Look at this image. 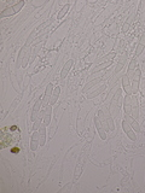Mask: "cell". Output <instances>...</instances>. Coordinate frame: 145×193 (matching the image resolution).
<instances>
[{
	"label": "cell",
	"mask_w": 145,
	"mask_h": 193,
	"mask_svg": "<svg viewBox=\"0 0 145 193\" xmlns=\"http://www.w3.org/2000/svg\"><path fill=\"white\" fill-rule=\"evenodd\" d=\"M122 126H123V130L129 135V138L132 139V140H135L137 139V136L134 135V133L131 130V128H129V124H128V122L127 121H123V123H122Z\"/></svg>",
	"instance_id": "6da1fadb"
},
{
	"label": "cell",
	"mask_w": 145,
	"mask_h": 193,
	"mask_svg": "<svg viewBox=\"0 0 145 193\" xmlns=\"http://www.w3.org/2000/svg\"><path fill=\"white\" fill-rule=\"evenodd\" d=\"M50 121H51V106H47L46 111H45V116H44V123L46 126H48Z\"/></svg>",
	"instance_id": "7a4b0ae2"
},
{
	"label": "cell",
	"mask_w": 145,
	"mask_h": 193,
	"mask_svg": "<svg viewBox=\"0 0 145 193\" xmlns=\"http://www.w3.org/2000/svg\"><path fill=\"white\" fill-rule=\"evenodd\" d=\"M71 65H72V60H69V62H68V63L64 65V68H63V71H62V77H65V76H66V74H68V71L70 70Z\"/></svg>",
	"instance_id": "3957f363"
},
{
	"label": "cell",
	"mask_w": 145,
	"mask_h": 193,
	"mask_svg": "<svg viewBox=\"0 0 145 193\" xmlns=\"http://www.w3.org/2000/svg\"><path fill=\"white\" fill-rule=\"evenodd\" d=\"M40 106H41V100H39V102L36 103L35 108H34V111H33V116H32V120H33V121H35V120H36V115H38V111L40 110Z\"/></svg>",
	"instance_id": "277c9868"
},
{
	"label": "cell",
	"mask_w": 145,
	"mask_h": 193,
	"mask_svg": "<svg viewBox=\"0 0 145 193\" xmlns=\"http://www.w3.org/2000/svg\"><path fill=\"white\" fill-rule=\"evenodd\" d=\"M52 89H53V86H52V84H48V86H47V88H46V92H45V102H44L45 104L47 103V100H48V98H50Z\"/></svg>",
	"instance_id": "5b68a950"
},
{
	"label": "cell",
	"mask_w": 145,
	"mask_h": 193,
	"mask_svg": "<svg viewBox=\"0 0 145 193\" xmlns=\"http://www.w3.org/2000/svg\"><path fill=\"white\" fill-rule=\"evenodd\" d=\"M45 126H46V124H44V126H41V127H40V134H41V141H40V145H41V146L45 144Z\"/></svg>",
	"instance_id": "8992f818"
},
{
	"label": "cell",
	"mask_w": 145,
	"mask_h": 193,
	"mask_svg": "<svg viewBox=\"0 0 145 193\" xmlns=\"http://www.w3.org/2000/svg\"><path fill=\"white\" fill-rule=\"evenodd\" d=\"M69 7H70L69 5H65V6H64V7L62 9V11H60V12L58 13V16H57V17H58V19H60L62 17H64V15H65V13L68 12V10H69Z\"/></svg>",
	"instance_id": "52a82bcc"
},
{
	"label": "cell",
	"mask_w": 145,
	"mask_h": 193,
	"mask_svg": "<svg viewBox=\"0 0 145 193\" xmlns=\"http://www.w3.org/2000/svg\"><path fill=\"white\" fill-rule=\"evenodd\" d=\"M131 124H132V128H133L135 132H139V130H140V128H139V124H138V123L134 121V120L131 122Z\"/></svg>",
	"instance_id": "ba28073f"
},
{
	"label": "cell",
	"mask_w": 145,
	"mask_h": 193,
	"mask_svg": "<svg viewBox=\"0 0 145 193\" xmlns=\"http://www.w3.org/2000/svg\"><path fill=\"white\" fill-rule=\"evenodd\" d=\"M111 64V62H108V63H104V64H102V65H99L97 69H94V71H99V70H102V69H104L105 66H109Z\"/></svg>",
	"instance_id": "9c48e42d"
},
{
	"label": "cell",
	"mask_w": 145,
	"mask_h": 193,
	"mask_svg": "<svg viewBox=\"0 0 145 193\" xmlns=\"http://www.w3.org/2000/svg\"><path fill=\"white\" fill-rule=\"evenodd\" d=\"M135 66H137V62H135V60H132V62H131V65H129V70H131V71L135 70Z\"/></svg>",
	"instance_id": "30bf717a"
},
{
	"label": "cell",
	"mask_w": 145,
	"mask_h": 193,
	"mask_svg": "<svg viewBox=\"0 0 145 193\" xmlns=\"http://www.w3.org/2000/svg\"><path fill=\"white\" fill-rule=\"evenodd\" d=\"M57 96H58V94H56V93H54V94L52 95V98L50 99V105H52V104H54V102L57 100Z\"/></svg>",
	"instance_id": "8fae6325"
},
{
	"label": "cell",
	"mask_w": 145,
	"mask_h": 193,
	"mask_svg": "<svg viewBox=\"0 0 145 193\" xmlns=\"http://www.w3.org/2000/svg\"><path fill=\"white\" fill-rule=\"evenodd\" d=\"M143 47H144V46L139 44V46H138V50H137V52H135V54H137V56H139V54L141 53V51H143Z\"/></svg>",
	"instance_id": "7c38bea8"
},
{
	"label": "cell",
	"mask_w": 145,
	"mask_h": 193,
	"mask_svg": "<svg viewBox=\"0 0 145 193\" xmlns=\"http://www.w3.org/2000/svg\"><path fill=\"white\" fill-rule=\"evenodd\" d=\"M35 140H36V139H32V150H36V147H38V146H36L38 144H36Z\"/></svg>",
	"instance_id": "4fadbf2b"
},
{
	"label": "cell",
	"mask_w": 145,
	"mask_h": 193,
	"mask_svg": "<svg viewBox=\"0 0 145 193\" xmlns=\"http://www.w3.org/2000/svg\"><path fill=\"white\" fill-rule=\"evenodd\" d=\"M39 124H40V118L38 121H35V126H34V129H38L39 128Z\"/></svg>",
	"instance_id": "5bb4252c"
},
{
	"label": "cell",
	"mask_w": 145,
	"mask_h": 193,
	"mask_svg": "<svg viewBox=\"0 0 145 193\" xmlns=\"http://www.w3.org/2000/svg\"><path fill=\"white\" fill-rule=\"evenodd\" d=\"M144 44H145V34H143L141 40H140V45H143V46H144Z\"/></svg>",
	"instance_id": "9a60e30c"
}]
</instances>
